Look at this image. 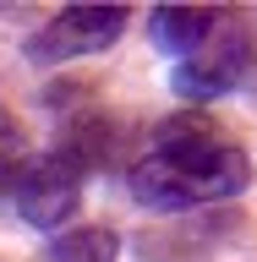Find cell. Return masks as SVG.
Listing matches in <instances>:
<instances>
[{
	"label": "cell",
	"instance_id": "1",
	"mask_svg": "<svg viewBox=\"0 0 257 262\" xmlns=\"http://www.w3.org/2000/svg\"><path fill=\"white\" fill-rule=\"evenodd\" d=\"M252 186V159L235 147L208 115H175L159 126V142L137 169H131V191L143 208L181 213L203 208V202H225Z\"/></svg>",
	"mask_w": 257,
	"mask_h": 262
},
{
	"label": "cell",
	"instance_id": "2",
	"mask_svg": "<svg viewBox=\"0 0 257 262\" xmlns=\"http://www.w3.org/2000/svg\"><path fill=\"white\" fill-rule=\"evenodd\" d=\"M0 202L33 229H61L82 202V169L66 153H22L0 175Z\"/></svg>",
	"mask_w": 257,
	"mask_h": 262
},
{
	"label": "cell",
	"instance_id": "3",
	"mask_svg": "<svg viewBox=\"0 0 257 262\" xmlns=\"http://www.w3.org/2000/svg\"><path fill=\"white\" fill-rule=\"evenodd\" d=\"M246 66H252V44L241 38V28L219 22L192 55H181V60H175L170 88H175L186 104H208V98H225L230 88H241Z\"/></svg>",
	"mask_w": 257,
	"mask_h": 262
},
{
	"label": "cell",
	"instance_id": "4",
	"mask_svg": "<svg viewBox=\"0 0 257 262\" xmlns=\"http://www.w3.org/2000/svg\"><path fill=\"white\" fill-rule=\"evenodd\" d=\"M121 33H126V11H115V6H66L44 22V33L28 38V60L55 66V60H71V55H98Z\"/></svg>",
	"mask_w": 257,
	"mask_h": 262
},
{
	"label": "cell",
	"instance_id": "5",
	"mask_svg": "<svg viewBox=\"0 0 257 262\" xmlns=\"http://www.w3.org/2000/svg\"><path fill=\"white\" fill-rule=\"evenodd\" d=\"M225 16L219 11H186V6H164V11L148 16V33H153V44L164 55H192L213 28H219Z\"/></svg>",
	"mask_w": 257,
	"mask_h": 262
},
{
	"label": "cell",
	"instance_id": "6",
	"mask_svg": "<svg viewBox=\"0 0 257 262\" xmlns=\"http://www.w3.org/2000/svg\"><path fill=\"white\" fill-rule=\"evenodd\" d=\"M49 262H121V241L110 229H66L49 246Z\"/></svg>",
	"mask_w": 257,
	"mask_h": 262
},
{
	"label": "cell",
	"instance_id": "7",
	"mask_svg": "<svg viewBox=\"0 0 257 262\" xmlns=\"http://www.w3.org/2000/svg\"><path fill=\"white\" fill-rule=\"evenodd\" d=\"M16 159H22V131H16V120H11V115L0 110V175H6Z\"/></svg>",
	"mask_w": 257,
	"mask_h": 262
}]
</instances>
